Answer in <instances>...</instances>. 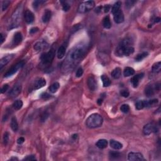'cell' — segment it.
I'll return each mask as SVG.
<instances>
[{
  "label": "cell",
  "mask_w": 161,
  "mask_h": 161,
  "mask_svg": "<svg viewBox=\"0 0 161 161\" xmlns=\"http://www.w3.org/2000/svg\"><path fill=\"white\" fill-rule=\"evenodd\" d=\"M24 17L25 21L27 24H31L34 22L35 20V16L34 13L30 10H26L24 14Z\"/></svg>",
  "instance_id": "obj_13"
},
{
  "label": "cell",
  "mask_w": 161,
  "mask_h": 161,
  "mask_svg": "<svg viewBox=\"0 0 161 161\" xmlns=\"http://www.w3.org/2000/svg\"><path fill=\"white\" fill-rule=\"evenodd\" d=\"M55 56V53L54 50H51L49 52L43 54L41 56V61L42 63L44 66L49 65L52 62Z\"/></svg>",
  "instance_id": "obj_5"
},
{
  "label": "cell",
  "mask_w": 161,
  "mask_h": 161,
  "mask_svg": "<svg viewBox=\"0 0 161 161\" xmlns=\"http://www.w3.org/2000/svg\"><path fill=\"white\" fill-rule=\"evenodd\" d=\"M49 47V45L45 41H41V42H36L34 45V49L35 50L37 51L42 50L46 49L47 48Z\"/></svg>",
  "instance_id": "obj_14"
},
{
  "label": "cell",
  "mask_w": 161,
  "mask_h": 161,
  "mask_svg": "<svg viewBox=\"0 0 161 161\" xmlns=\"http://www.w3.org/2000/svg\"><path fill=\"white\" fill-rule=\"evenodd\" d=\"M42 98H43L44 99H46L47 98H50V95L47 93H44L43 94H42Z\"/></svg>",
  "instance_id": "obj_50"
},
{
  "label": "cell",
  "mask_w": 161,
  "mask_h": 161,
  "mask_svg": "<svg viewBox=\"0 0 161 161\" xmlns=\"http://www.w3.org/2000/svg\"><path fill=\"white\" fill-rule=\"evenodd\" d=\"M96 145L98 147L101 149H104L107 147L108 145V141L105 139H100L96 142Z\"/></svg>",
  "instance_id": "obj_21"
},
{
  "label": "cell",
  "mask_w": 161,
  "mask_h": 161,
  "mask_svg": "<svg viewBox=\"0 0 161 161\" xmlns=\"http://www.w3.org/2000/svg\"><path fill=\"white\" fill-rule=\"evenodd\" d=\"M109 10H110V6H109V4H107V5L104 6V13H108Z\"/></svg>",
  "instance_id": "obj_48"
},
{
  "label": "cell",
  "mask_w": 161,
  "mask_h": 161,
  "mask_svg": "<svg viewBox=\"0 0 161 161\" xmlns=\"http://www.w3.org/2000/svg\"><path fill=\"white\" fill-rule=\"evenodd\" d=\"M95 3L93 1H87L81 3L78 7V12L80 13H85L88 12L94 7Z\"/></svg>",
  "instance_id": "obj_3"
},
{
  "label": "cell",
  "mask_w": 161,
  "mask_h": 161,
  "mask_svg": "<svg viewBox=\"0 0 161 161\" xmlns=\"http://www.w3.org/2000/svg\"><path fill=\"white\" fill-rule=\"evenodd\" d=\"M102 6H99V7H98L97 8H96V12H100L101 11V10H102Z\"/></svg>",
  "instance_id": "obj_52"
},
{
  "label": "cell",
  "mask_w": 161,
  "mask_h": 161,
  "mask_svg": "<svg viewBox=\"0 0 161 161\" xmlns=\"http://www.w3.org/2000/svg\"><path fill=\"white\" fill-rule=\"evenodd\" d=\"M45 1H34V3H33V5H34V7L35 8H36L40 5V4H41V3H43Z\"/></svg>",
  "instance_id": "obj_43"
},
{
  "label": "cell",
  "mask_w": 161,
  "mask_h": 161,
  "mask_svg": "<svg viewBox=\"0 0 161 161\" xmlns=\"http://www.w3.org/2000/svg\"><path fill=\"white\" fill-rule=\"evenodd\" d=\"M113 18H114V20L115 21L117 24H122L124 21V15L123 11L121 10H119L115 13V14L113 15Z\"/></svg>",
  "instance_id": "obj_12"
},
{
  "label": "cell",
  "mask_w": 161,
  "mask_h": 161,
  "mask_svg": "<svg viewBox=\"0 0 161 161\" xmlns=\"http://www.w3.org/2000/svg\"><path fill=\"white\" fill-rule=\"evenodd\" d=\"M10 160H18V159L17 158H12V159H11Z\"/></svg>",
  "instance_id": "obj_55"
},
{
  "label": "cell",
  "mask_w": 161,
  "mask_h": 161,
  "mask_svg": "<svg viewBox=\"0 0 161 161\" xmlns=\"http://www.w3.org/2000/svg\"><path fill=\"white\" fill-rule=\"evenodd\" d=\"M121 5H122V3L120 1H117V3H114L112 9V13L113 15L115 14L116 13L120 10Z\"/></svg>",
  "instance_id": "obj_29"
},
{
  "label": "cell",
  "mask_w": 161,
  "mask_h": 161,
  "mask_svg": "<svg viewBox=\"0 0 161 161\" xmlns=\"http://www.w3.org/2000/svg\"><path fill=\"white\" fill-rule=\"evenodd\" d=\"M144 74L143 73H141V74H137V75L134 76L132 79H131V82H132L133 86L134 88H137L139 84V82H140V79H142L144 77Z\"/></svg>",
  "instance_id": "obj_10"
},
{
  "label": "cell",
  "mask_w": 161,
  "mask_h": 161,
  "mask_svg": "<svg viewBox=\"0 0 161 161\" xmlns=\"http://www.w3.org/2000/svg\"><path fill=\"white\" fill-rule=\"evenodd\" d=\"M24 141H25V139L24 137H20L17 140V143L18 144H21L24 143Z\"/></svg>",
  "instance_id": "obj_49"
},
{
  "label": "cell",
  "mask_w": 161,
  "mask_h": 161,
  "mask_svg": "<svg viewBox=\"0 0 161 161\" xmlns=\"http://www.w3.org/2000/svg\"><path fill=\"white\" fill-rule=\"evenodd\" d=\"M134 52V48L131 45L130 39H125L118 46L116 54L118 56H129Z\"/></svg>",
  "instance_id": "obj_1"
},
{
  "label": "cell",
  "mask_w": 161,
  "mask_h": 161,
  "mask_svg": "<svg viewBox=\"0 0 161 161\" xmlns=\"http://www.w3.org/2000/svg\"><path fill=\"white\" fill-rule=\"evenodd\" d=\"M11 128L12 129L13 131L14 132H16L18 129V124L17 119H16V117H13L11 119Z\"/></svg>",
  "instance_id": "obj_27"
},
{
  "label": "cell",
  "mask_w": 161,
  "mask_h": 161,
  "mask_svg": "<svg viewBox=\"0 0 161 161\" xmlns=\"http://www.w3.org/2000/svg\"><path fill=\"white\" fill-rule=\"evenodd\" d=\"M120 110L122 111L123 113H127L130 111V107H129L128 104H124L121 106Z\"/></svg>",
  "instance_id": "obj_34"
},
{
  "label": "cell",
  "mask_w": 161,
  "mask_h": 161,
  "mask_svg": "<svg viewBox=\"0 0 161 161\" xmlns=\"http://www.w3.org/2000/svg\"><path fill=\"white\" fill-rule=\"evenodd\" d=\"M62 9L64 11H67L70 9V5L66 2H62Z\"/></svg>",
  "instance_id": "obj_40"
},
{
  "label": "cell",
  "mask_w": 161,
  "mask_h": 161,
  "mask_svg": "<svg viewBox=\"0 0 161 161\" xmlns=\"http://www.w3.org/2000/svg\"><path fill=\"white\" fill-rule=\"evenodd\" d=\"M160 18H159V17L156 18L155 19V23H158V22H159V21H160Z\"/></svg>",
  "instance_id": "obj_53"
},
{
  "label": "cell",
  "mask_w": 161,
  "mask_h": 161,
  "mask_svg": "<svg viewBox=\"0 0 161 161\" xmlns=\"http://www.w3.org/2000/svg\"><path fill=\"white\" fill-rule=\"evenodd\" d=\"M109 156L112 159H117L120 156V154L118 152H115V151H112L109 152Z\"/></svg>",
  "instance_id": "obj_35"
},
{
  "label": "cell",
  "mask_w": 161,
  "mask_h": 161,
  "mask_svg": "<svg viewBox=\"0 0 161 161\" xmlns=\"http://www.w3.org/2000/svg\"><path fill=\"white\" fill-rule=\"evenodd\" d=\"M10 4V1H3L2 3V10L5 11Z\"/></svg>",
  "instance_id": "obj_38"
},
{
  "label": "cell",
  "mask_w": 161,
  "mask_h": 161,
  "mask_svg": "<svg viewBox=\"0 0 161 161\" xmlns=\"http://www.w3.org/2000/svg\"><path fill=\"white\" fill-rule=\"evenodd\" d=\"M8 141H9V134L8 132H5L4 134V136H3V142H4V145H7Z\"/></svg>",
  "instance_id": "obj_37"
},
{
  "label": "cell",
  "mask_w": 161,
  "mask_h": 161,
  "mask_svg": "<svg viewBox=\"0 0 161 161\" xmlns=\"http://www.w3.org/2000/svg\"><path fill=\"white\" fill-rule=\"evenodd\" d=\"M103 25L104 28L107 29H109L112 26V23H111L110 19H109V16H107L104 18L103 20Z\"/></svg>",
  "instance_id": "obj_25"
},
{
  "label": "cell",
  "mask_w": 161,
  "mask_h": 161,
  "mask_svg": "<svg viewBox=\"0 0 161 161\" xmlns=\"http://www.w3.org/2000/svg\"><path fill=\"white\" fill-rule=\"evenodd\" d=\"M21 41H22V35H21V33H16V34L14 35V36H13V45H18L20 44Z\"/></svg>",
  "instance_id": "obj_17"
},
{
  "label": "cell",
  "mask_w": 161,
  "mask_h": 161,
  "mask_svg": "<svg viewBox=\"0 0 161 161\" xmlns=\"http://www.w3.org/2000/svg\"><path fill=\"white\" fill-rule=\"evenodd\" d=\"M103 103V99H99L98 100V104H99V105H101V104H102Z\"/></svg>",
  "instance_id": "obj_51"
},
{
  "label": "cell",
  "mask_w": 161,
  "mask_h": 161,
  "mask_svg": "<svg viewBox=\"0 0 161 161\" xmlns=\"http://www.w3.org/2000/svg\"><path fill=\"white\" fill-rule=\"evenodd\" d=\"M135 3V1H127V2L125 3L126 6H127V8H130V7H131V6H132L133 5H134V4Z\"/></svg>",
  "instance_id": "obj_45"
},
{
  "label": "cell",
  "mask_w": 161,
  "mask_h": 161,
  "mask_svg": "<svg viewBox=\"0 0 161 161\" xmlns=\"http://www.w3.org/2000/svg\"><path fill=\"white\" fill-rule=\"evenodd\" d=\"M103 122V119L100 114L94 113L91 114L86 120V125L90 128L101 127Z\"/></svg>",
  "instance_id": "obj_2"
},
{
  "label": "cell",
  "mask_w": 161,
  "mask_h": 161,
  "mask_svg": "<svg viewBox=\"0 0 161 161\" xmlns=\"http://www.w3.org/2000/svg\"><path fill=\"white\" fill-rule=\"evenodd\" d=\"M88 86L90 90L94 91L97 89V82L93 76H90L88 79Z\"/></svg>",
  "instance_id": "obj_11"
},
{
  "label": "cell",
  "mask_w": 161,
  "mask_h": 161,
  "mask_svg": "<svg viewBox=\"0 0 161 161\" xmlns=\"http://www.w3.org/2000/svg\"><path fill=\"white\" fill-rule=\"evenodd\" d=\"M83 69H82V67H79V69H77V71H76V76L77 77H80L81 76H82V74H83Z\"/></svg>",
  "instance_id": "obj_39"
},
{
  "label": "cell",
  "mask_w": 161,
  "mask_h": 161,
  "mask_svg": "<svg viewBox=\"0 0 161 161\" xmlns=\"http://www.w3.org/2000/svg\"><path fill=\"white\" fill-rule=\"evenodd\" d=\"M161 71V62H156L152 66V71L154 72L158 73Z\"/></svg>",
  "instance_id": "obj_31"
},
{
  "label": "cell",
  "mask_w": 161,
  "mask_h": 161,
  "mask_svg": "<svg viewBox=\"0 0 161 161\" xmlns=\"http://www.w3.org/2000/svg\"><path fill=\"white\" fill-rule=\"evenodd\" d=\"M48 117H49V114H48L47 113H44L42 114V116H41V118H40L41 122H44L45 120H47Z\"/></svg>",
  "instance_id": "obj_42"
},
{
  "label": "cell",
  "mask_w": 161,
  "mask_h": 161,
  "mask_svg": "<svg viewBox=\"0 0 161 161\" xmlns=\"http://www.w3.org/2000/svg\"><path fill=\"white\" fill-rule=\"evenodd\" d=\"M66 47H64V45H62L59 48V49H58L57 50V58L58 59H62L63 57H64V56H65L66 54Z\"/></svg>",
  "instance_id": "obj_24"
},
{
  "label": "cell",
  "mask_w": 161,
  "mask_h": 161,
  "mask_svg": "<svg viewBox=\"0 0 161 161\" xmlns=\"http://www.w3.org/2000/svg\"><path fill=\"white\" fill-rule=\"evenodd\" d=\"M101 79H102V80L103 84L104 87H108L109 86H110L112 82H111L110 79H109V77H108L107 76L102 75V77H101Z\"/></svg>",
  "instance_id": "obj_28"
},
{
  "label": "cell",
  "mask_w": 161,
  "mask_h": 161,
  "mask_svg": "<svg viewBox=\"0 0 161 161\" xmlns=\"http://www.w3.org/2000/svg\"><path fill=\"white\" fill-rule=\"evenodd\" d=\"M23 107V102L21 100H16L15 102H14V103L13 104V107L14 108V109L18 110V109H21Z\"/></svg>",
  "instance_id": "obj_32"
},
{
  "label": "cell",
  "mask_w": 161,
  "mask_h": 161,
  "mask_svg": "<svg viewBox=\"0 0 161 161\" xmlns=\"http://www.w3.org/2000/svg\"><path fill=\"white\" fill-rule=\"evenodd\" d=\"M159 101L157 99H152V100L149 101V102H147V107H154V106H155L158 103Z\"/></svg>",
  "instance_id": "obj_36"
},
{
  "label": "cell",
  "mask_w": 161,
  "mask_h": 161,
  "mask_svg": "<svg viewBox=\"0 0 161 161\" xmlns=\"http://www.w3.org/2000/svg\"><path fill=\"white\" fill-rule=\"evenodd\" d=\"M120 94L124 98H128L130 95V93L128 90H122L120 92Z\"/></svg>",
  "instance_id": "obj_41"
},
{
  "label": "cell",
  "mask_w": 161,
  "mask_h": 161,
  "mask_svg": "<svg viewBox=\"0 0 161 161\" xmlns=\"http://www.w3.org/2000/svg\"><path fill=\"white\" fill-rule=\"evenodd\" d=\"M135 74V70L132 67H127L124 69L123 74L125 77H129V76H133Z\"/></svg>",
  "instance_id": "obj_26"
},
{
  "label": "cell",
  "mask_w": 161,
  "mask_h": 161,
  "mask_svg": "<svg viewBox=\"0 0 161 161\" xmlns=\"http://www.w3.org/2000/svg\"><path fill=\"white\" fill-rule=\"evenodd\" d=\"M21 89H22L21 88V86L19 85V84H16V85L13 86L12 89L10 91L8 94L11 97H16V96H17L18 94L20 93Z\"/></svg>",
  "instance_id": "obj_9"
},
{
  "label": "cell",
  "mask_w": 161,
  "mask_h": 161,
  "mask_svg": "<svg viewBox=\"0 0 161 161\" xmlns=\"http://www.w3.org/2000/svg\"><path fill=\"white\" fill-rule=\"evenodd\" d=\"M46 84V81L44 78H40L39 79L36 80L34 84V89H39L40 88L44 87Z\"/></svg>",
  "instance_id": "obj_16"
},
{
  "label": "cell",
  "mask_w": 161,
  "mask_h": 161,
  "mask_svg": "<svg viewBox=\"0 0 161 161\" xmlns=\"http://www.w3.org/2000/svg\"><path fill=\"white\" fill-rule=\"evenodd\" d=\"M25 160H36V158L35 157L34 155H29L27 156L26 158L24 159Z\"/></svg>",
  "instance_id": "obj_46"
},
{
  "label": "cell",
  "mask_w": 161,
  "mask_h": 161,
  "mask_svg": "<svg viewBox=\"0 0 161 161\" xmlns=\"http://www.w3.org/2000/svg\"><path fill=\"white\" fill-rule=\"evenodd\" d=\"M147 107V102L145 100L139 101V102H137L135 104L136 109H138V110H140V109H143L144 108Z\"/></svg>",
  "instance_id": "obj_22"
},
{
  "label": "cell",
  "mask_w": 161,
  "mask_h": 161,
  "mask_svg": "<svg viewBox=\"0 0 161 161\" xmlns=\"http://www.w3.org/2000/svg\"><path fill=\"white\" fill-rule=\"evenodd\" d=\"M51 16H52V13H51V11L49 10H47L44 12V15L42 16V21L44 23L49 22L50 20Z\"/></svg>",
  "instance_id": "obj_20"
},
{
  "label": "cell",
  "mask_w": 161,
  "mask_h": 161,
  "mask_svg": "<svg viewBox=\"0 0 161 161\" xmlns=\"http://www.w3.org/2000/svg\"><path fill=\"white\" fill-rule=\"evenodd\" d=\"M84 54V50L82 48H75L69 52L68 60L69 61H76L82 57Z\"/></svg>",
  "instance_id": "obj_4"
},
{
  "label": "cell",
  "mask_w": 161,
  "mask_h": 161,
  "mask_svg": "<svg viewBox=\"0 0 161 161\" xmlns=\"http://www.w3.org/2000/svg\"><path fill=\"white\" fill-rule=\"evenodd\" d=\"M148 56V53L147 52H142L140 54H138L137 56V57H135V61H137V62H139V61H141L142 60H143L144 58H145L147 56Z\"/></svg>",
  "instance_id": "obj_33"
},
{
  "label": "cell",
  "mask_w": 161,
  "mask_h": 161,
  "mask_svg": "<svg viewBox=\"0 0 161 161\" xmlns=\"http://www.w3.org/2000/svg\"><path fill=\"white\" fill-rule=\"evenodd\" d=\"M155 91V88H154L153 86H148L145 89V94L147 97H151V96H153L154 95Z\"/></svg>",
  "instance_id": "obj_19"
},
{
  "label": "cell",
  "mask_w": 161,
  "mask_h": 161,
  "mask_svg": "<svg viewBox=\"0 0 161 161\" xmlns=\"http://www.w3.org/2000/svg\"><path fill=\"white\" fill-rule=\"evenodd\" d=\"M1 44H3V41H4V38H3V35L2 34H1Z\"/></svg>",
  "instance_id": "obj_54"
},
{
  "label": "cell",
  "mask_w": 161,
  "mask_h": 161,
  "mask_svg": "<svg viewBox=\"0 0 161 161\" xmlns=\"http://www.w3.org/2000/svg\"><path fill=\"white\" fill-rule=\"evenodd\" d=\"M13 55H8L5 57H3L0 61V69H2L4 66L6 65L11 59H13Z\"/></svg>",
  "instance_id": "obj_15"
},
{
  "label": "cell",
  "mask_w": 161,
  "mask_h": 161,
  "mask_svg": "<svg viewBox=\"0 0 161 161\" xmlns=\"http://www.w3.org/2000/svg\"><path fill=\"white\" fill-rule=\"evenodd\" d=\"M109 145H110V147L114 150H120L123 147L122 144L114 140H111L110 142H109Z\"/></svg>",
  "instance_id": "obj_18"
},
{
  "label": "cell",
  "mask_w": 161,
  "mask_h": 161,
  "mask_svg": "<svg viewBox=\"0 0 161 161\" xmlns=\"http://www.w3.org/2000/svg\"><path fill=\"white\" fill-rule=\"evenodd\" d=\"M8 88H9V86H8V84H4V85L3 86L2 88H1V93H5L6 91L8 90Z\"/></svg>",
  "instance_id": "obj_44"
},
{
  "label": "cell",
  "mask_w": 161,
  "mask_h": 161,
  "mask_svg": "<svg viewBox=\"0 0 161 161\" xmlns=\"http://www.w3.org/2000/svg\"><path fill=\"white\" fill-rule=\"evenodd\" d=\"M38 30H39V29H38L37 27H34L30 29V34H35V33H36V31H38Z\"/></svg>",
  "instance_id": "obj_47"
},
{
  "label": "cell",
  "mask_w": 161,
  "mask_h": 161,
  "mask_svg": "<svg viewBox=\"0 0 161 161\" xmlns=\"http://www.w3.org/2000/svg\"><path fill=\"white\" fill-rule=\"evenodd\" d=\"M24 65H25L24 61H21V62L17 63L16 65H15L13 67H11L9 71H8L7 72L5 73V74H4V77H8L13 76V74H15L16 72H17L19 69H20L21 68L24 67Z\"/></svg>",
  "instance_id": "obj_6"
},
{
  "label": "cell",
  "mask_w": 161,
  "mask_h": 161,
  "mask_svg": "<svg viewBox=\"0 0 161 161\" xmlns=\"http://www.w3.org/2000/svg\"><path fill=\"white\" fill-rule=\"evenodd\" d=\"M122 74V70L119 67H117L112 72V76L114 79H117L121 77Z\"/></svg>",
  "instance_id": "obj_23"
},
{
  "label": "cell",
  "mask_w": 161,
  "mask_h": 161,
  "mask_svg": "<svg viewBox=\"0 0 161 161\" xmlns=\"http://www.w3.org/2000/svg\"><path fill=\"white\" fill-rule=\"evenodd\" d=\"M158 131V128L153 123H149L144 127L143 133L145 135H149L152 133H156Z\"/></svg>",
  "instance_id": "obj_7"
},
{
  "label": "cell",
  "mask_w": 161,
  "mask_h": 161,
  "mask_svg": "<svg viewBox=\"0 0 161 161\" xmlns=\"http://www.w3.org/2000/svg\"><path fill=\"white\" fill-rule=\"evenodd\" d=\"M60 87V84L59 82H54V84H52V85L49 87V91L50 93H55L57 92V91L59 89Z\"/></svg>",
  "instance_id": "obj_30"
},
{
  "label": "cell",
  "mask_w": 161,
  "mask_h": 161,
  "mask_svg": "<svg viewBox=\"0 0 161 161\" xmlns=\"http://www.w3.org/2000/svg\"><path fill=\"white\" fill-rule=\"evenodd\" d=\"M128 159L131 161H135V160H144L143 155L141 153L139 152H130L128 155Z\"/></svg>",
  "instance_id": "obj_8"
}]
</instances>
